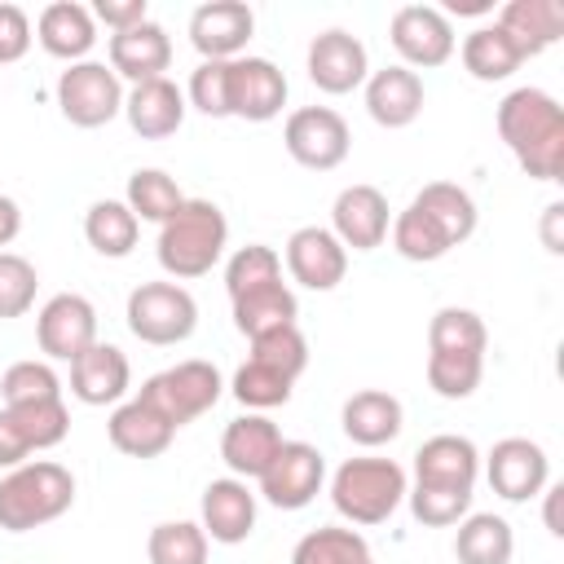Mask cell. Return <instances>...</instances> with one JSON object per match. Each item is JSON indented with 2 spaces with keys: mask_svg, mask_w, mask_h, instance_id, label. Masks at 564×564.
Here are the masks:
<instances>
[{
  "mask_svg": "<svg viewBox=\"0 0 564 564\" xmlns=\"http://www.w3.org/2000/svg\"><path fill=\"white\" fill-rule=\"evenodd\" d=\"M185 106H194L207 119H229V62H198L189 70Z\"/></svg>",
  "mask_w": 564,
  "mask_h": 564,
  "instance_id": "obj_46",
  "label": "cell"
},
{
  "mask_svg": "<svg viewBox=\"0 0 564 564\" xmlns=\"http://www.w3.org/2000/svg\"><path fill=\"white\" fill-rule=\"evenodd\" d=\"M123 203H128V212H132L137 220L163 225V220L185 203V194H181V185H176L163 167H137V172L128 176Z\"/></svg>",
  "mask_w": 564,
  "mask_h": 564,
  "instance_id": "obj_36",
  "label": "cell"
},
{
  "mask_svg": "<svg viewBox=\"0 0 564 564\" xmlns=\"http://www.w3.org/2000/svg\"><path fill=\"white\" fill-rule=\"evenodd\" d=\"M185 93L163 75V79H145V84H132V93H123V115H128V128L141 137V141H163L172 137L181 123H185Z\"/></svg>",
  "mask_w": 564,
  "mask_h": 564,
  "instance_id": "obj_23",
  "label": "cell"
},
{
  "mask_svg": "<svg viewBox=\"0 0 564 564\" xmlns=\"http://www.w3.org/2000/svg\"><path fill=\"white\" fill-rule=\"evenodd\" d=\"M458 53H463L467 75L480 79V84H502V79H511L524 66L520 48L511 44V35L498 22L494 26H476L471 35H463V48Z\"/></svg>",
  "mask_w": 564,
  "mask_h": 564,
  "instance_id": "obj_30",
  "label": "cell"
},
{
  "mask_svg": "<svg viewBox=\"0 0 564 564\" xmlns=\"http://www.w3.org/2000/svg\"><path fill=\"white\" fill-rule=\"evenodd\" d=\"M410 203L423 207V212L445 229V238H449L454 247L467 242V238L476 234V220H480L476 198H471L463 185H454V181H427Z\"/></svg>",
  "mask_w": 564,
  "mask_h": 564,
  "instance_id": "obj_31",
  "label": "cell"
},
{
  "mask_svg": "<svg viewBox=\"0 0 564 564\" xmlns=\"http://www.w3.org/2000/svg\"><path fill=\"white\" fill-rule=\"evenodd\" d=\"M449 247H454V242L445 238V229H441L423 207L410 203L405 212L392 216V251H397L401 260H410V264H432V260H441Z\"/></svg>",
  "mask_w": 564,
  "mask_h": 564,
  "instance_id": "obj_35",
  "label": "cell"
},
{
  "mask_svg": "<svg viewBox=\"0 0 564 564\" xmlns=\"http://www.w3.org/2000/svg\"><path fill=\"white\" fill-rule=\"evenodd\" d=\"M278 449H282V432L264 414H238L220 432V458L238 480H260V471L273 463Z\"/></svg>",
  "mask_w": 564,
  "mask_h": 564,
  "instance_id": "obj_24",
  "label": "cell"
},
{
  "mask_svg": "<svg viewBox=\"0 0 564 564\" xmlns=\"http://www.w3.org/2000/svg\"><path fill=\"white\" fill-rule=\"evenodd\" d=\"M286 106V75L269 57H234L229 62V115L247 123H269Z\"/></svg>",
  "mask_w": 564,
  "mask_h": 564,
  "instance_id": "obj_16",
  "label": "cell"
},
{
  "mask_svg": "<svg viewBox=\"0 0 564 564\" xmlns=\"http://www.w3.org/2000/svg\"><path fill=\"white\" fill-rule=\"evenodd\" d=\"M485 476L498 498L507 502H529L551 485V458L538 441L529 436H502L485 454Z\"/></svg>",
  "mask_w": 564,
  "mask_h": 564,
  "instance_id": "obj_12",
  "label": "cell"
},
{
  "mask_svg": "<svg viewBox=\"0 0 564 564\" xmlns=\"http://www.w3.org/2000/svg\"><path fill=\"white\" fill-rule=\"evenodd\" d=\"M282 145H286V154L300 167L330 172V167H339L348 159L352 132H348L339 110H330V106H300L282 123Z\"/></svg>",
  "mask_w": 564,
  "mask_h": 564,
  "instance_id": "obj_8",
  "label": "cell"
},
{
  "mask_svg": "<svg viewBox=\"0 0 564 564\" xmlns=\"http://www.w3.org/2000/svg\"><path fill=\"white\" fill-rule=\"evenodd\" d=\"M454 555H458V564H511L516 533L494 511H467L454 533Z\"/></svg>",
  "mask_w": 564,
  "mask_h": 564,
  "instance_id": "obj_29",
  "label": "cell"
},
{
  "mask_svg": "<svg viewBox=\"0 0 564 564\" xmlns=\"http://www.w3.org/2000/svg\"><path fill=\"white\" fill-rule=\"evenodd\" d=\"M441 13H445V18H449V13H458V18H480V13H494V0H445Z\"/></svg>",
  "mask_w": 564,
  "mask_h": 564,
  "instance_id": "obj_53",
  "label": "cell"
},
{
  "mask_svg": "<svg viewBox=\"0 0 564 564\" xmlns=\"http://www.w3.org/2000/svg\"><path fill=\"white\" fill-rule=\"evenodd\" d=\"M485 379V352H427V388L445 401H463Z\"/></svg>",
  "mask_w": 564,
  "mask_h": 564,
  "instance_id": "obj_39",
  "label": "cell"
},
{
  "mask_svg": "<svg viewBox=\"0 0 564 564\" xmlns=\"http://www.w3.org/2000/svg\"><path fill=\"white\" fill-rule=\"evenodd\" d=\"M511 44L520 48V57H538L542 48H551L564 35V4L560 0H507L494 18Z\"/></svg>",
  "mask_w": 564,
  "mask_h": 564,
  "instance_id": "obj_28",
  "label": "cell"
},
{
  "mask_svg": "<svg viewBox=\"0 0 564 564\" xmlns=\"http://www.w3.org/2000/svg\"><path fill=\"white\" fill-rule=\"evenodd\" d=\"M542 494H546V529L560 538V533H564V524H560V511H555V507H560V494H564V485H546Z\"/></svg>",
  "mask_w": 564,
  "mask_h": 564,
  "instance_id": "obj_54",
  "label": "cell"
},
{
  "mask_svg": "<svg viewBox=\"0 0 564 564\" xmlns=\"http://www.w3.org/2000/svg\"><path fill=\"white\" fill-rule=\"evenodd\" d=\"M31 48V18L18 4H0V66L18 62Z\"/></svg>",
  "mask_w": 564,
  "mask_h": 564,
  "instance_id": "obj_48",
  "label": "cell"
},
{
  "mask_svg": "<svg viewBox=\"0 0 564 564\" xmlns=\"http://www.w3.org/2000/svg\"><path fill=\"white\" fill-rule=\"evenodd\" d=\"M225 247H229V220H225V212L212 198H185L159 225L154 256H159V269L172 282H189V278L212 273L220 264Z\"/></svg>",
  "mask_w": 564,
  "mask_h": 564,
  "instance_id": "obj_2",
  "label": "cell"
},
{
  "mask_svg": "<svg viewBox=\"0 0 564 564\" xmlns=\"http://www.w3.org/2000/svg\"><path fill=\"white\" fill-rule=\"evenodd\" d=\"M392 229V212H388V198L383 189L375 185H344L330 203V234L339 238V247L348 251H375L383 247Z\"/></svg>",
  "mask_w": 564,
  "mask_h": 564,
  "instance_id": "obj_14",
  "label": "cell"
},
{
  "mask_svg": "<svg viewBox=\"0 0 564 564\" xmlns=\"http://www.w3.org/2000/svg\"><path fill=\"white\" fill-rule=\"evenodd\" d=\"M4 410H9V419L18 423L22 441L31 445V454L62 445L66 432H70V410H66L62 397H57V401H31V405H4Z\"/></svg>",
  "mask_w": 564,
  "mask_h": 564,
  "instance_id": "obj_40",
  "label": "cell"
},
{
  "mask_svg": "<svg viewBox=\"0 0 564 564\" xmlns=\"http://www.w3.org/2000/svg\"><path fill=\"white\" fill-rule=\"evenodd\" d=\"M35 344L53 361H75L79 352H88L97 344L93 300L79 291H62V295L44 300V308L35 313Z\"/></svg>",
  "mask_w": 564,
  "mask_h": 564,
  "instance_id": "obj_11",
  "label": "cell"
},
{
  "mask_svg": "<svg viewBox=\"0 0 564 564\" xmlns=\"http://www.w3.org/2000/svg\"><path fill=\"white\" fill-rule=\"evenodd\" d=\"M326 485V458L308 441H282L273 463L260 471V498L278 511H300L308 507Z\"/></svg>",
  "mask_w": 564,
  "mask_h": 564,
  "instance_id": "obj_9",
  "label": "cell"
},
{
  "mask_svg": "<svg viewBox=\"0 0 564 564\" xmlns=\"http://www.w3.org/2000/svg\"><path fill=\"white\" fill-rule=\"evenodd\" d=\"M251 35H256V13L242 0H207L189 13V44L203 53V62L242 57Z\"/></svg>",
  "mask_w": 564,
  "mask_h": 564,
  "instance_id": "obj_13",
  "label": "cell"
},
{
  "mask_svg": "<svg viewBox=\"0 0 564 564\" xmlns=\"http://www.w3.org/2000/svg\"><path fill=\"white\" fill-rule=\"evenodd\" d=\"M291 379L286 375H278V370H269V366H260V361H242L238 370H234V383H229V392L247 405V410H273V405H286L291 401Z\"/></svg>",
  "mask_w": 564,
  "mask_h": 564,
  "instance_id": "obj_44",
  "label": "cell"
},
{
  "mask_svg": "<svg viewBox=\"0 0 564 564\" xmlns=\"http://www.w3.org/2000/svg\"><path fill=\"white\" fill-rule=\"evenodd\" d=\"M132 388V366L123 357V348L115 344H93L88 352H79L70 361V397L84 405H115L123 401V392Z\"/></svg>",
  "mask_w": 564,
  "mask_h": 564,
  "instance_id": "obj_19",
  "label": "cell"
},
{
  "mask_svg": "<svg viewBox=\"0 0 564 564\" xmlns=\"http://www.w3.org/2000/svg\"><path fill=\"white\" fill-rule=\"evenodd\" d=\"M26 454H31V445L22 441L18 423H13V419H9V410L0 405V467H4V471H13V467H22V463H26Z\"/></svg>",
  "mask_w": 564,
  "mask_h": 564,
  "instance_id": "obj_50",
  "label": "cell"
},
{
  "mask_svg": "<svg viewBox=\"0 0 564 564\" xmlns=\"http://www.w3.org/2000/svg\"><path fill=\"white\" fill-rule=\"evenodd\" d=\"M70 502H75V476L70 467L53 458H35L0 476V529L4 533H31L66 516Z\"/></svg>",
  "mask_w": 564,
  "mask_h": 564,
  "instance_id": "obj_3",
  "label": "cell"
},
{
  "mask_svg": "<svg viewBox=\"0 0 564 564\" xmlns=\"http://www.w3.org/2000/svg\"><path fill=\"white\" fill-rule=\"evenodd\" d=\"M106 436L128 458H159L172 445L176 427L163 414H154L141 397H132V401H119L115 405V414L106 419Z\"/></svg>",
  "mask_w": 564,
  "mask_h": 564,
  "instance_id": "obj_27",
  "label": "cell"
},
{
  "mask_svg": "<svg viewBox=\"0 0 564 564\" xmlns=\"http://www.w3.org/2000/svg\"><path fill=\"white\" fill-rule=\"evenodd\" d=\"M167 66H172V40L159 22L145 18V22L110 35V70L119 79H132V84L163 79Z\"/></svg>",
  "mask_w": 564,
  "mask_h": 564,
  "instance_id": "obj_21",
  "label": "cell"
},
{
  "mask_svg": "<svg viewBox=\"0 0 564 564\" xmlns=\"http://www.w3.org/2000/svg\"><path fill=\"white\" fill-rule=\"evenodd\" d=\"M286 269L308 291H335L348 273V251L326 225H300L286 238Z\"/></svg>",
  "mask_w": 564,
  "mask_h": 564,
  "instance_id": "obj_17",
  "label": "cell"
},
{
  "mask_svg": "<svg viewBox=\"0 0 564 564\" xmlns=\"http://www.w3.org/2000/svg\"><path fill=\"white\" fill-rule=\"evenodd\" d=\"M57 110L75 128H106L123 115V84L106 62H70L57 75Z\"/></svg>",
  "mask_w": 564,
  "mask_h": 564,
  "instance_id": "obj_7",
  "label": "cell"
},
{
  "mask_svg": "<svg viewBox=\"0 0 564 564\" xmlns=\"http://www.w3.org/2000/svg\"><path fill=\"white\" fill-rule=\"evenodd\" d=\"M388 40L401 66H410L414 75L445 66L454 57V26L436 4H401L388 22Z\"/></svg>",
  "mask_w": 564,
  "mask_h": 564,
  "instance_id": "obj_10",
  "label": "cell"
},
{
  "mask_svg": "<svg viewBox=\"0 0 564 564\" xmlns=\"http://www.w3.org/2000/svg\"><path fill=\"white\" fill-rule=\"evenodd\" d=\"M304 66H308V79H313L322 93H330V97H344V93L361 88L366 75H370L366 44H361L352 31H339V26L313 35Z\"/></svg>",
  "mask_w": 564,
  "mask_h": 564,
  "instance_id": "obj_15",
  "label": "cell"
},
{
  "mask_svg": "<svg viewBox=\"0 0 564 564\" xmlns=\"http://www.w3.org/2000/svg\"><path fill=\"white\" fill-rule=\"evenodd\" d=\"M18 229H22V207L9 194H0V251L18 238Z\"/></svg>",
  "mask_w": 564,
  "mask_h": 564,
  "instance_id": "obj_51",
  "label": "cell"
},
{
  "mask_svg": "<svg viewBox=\"0 0 564 564\" xmlns=\"http://www.w3.org/2000/svg\"><path fill=\"white\" fill-rule=\"evenodd\" d=\"M35 286H40V273L26 256L18 251H0V317H22L31 304H35Z\"/></svg>",
  "mask_w": 564,
  "mask_h": 564,
  "instance_id": "obj_47",
  "label": "cell"
},
{
  "mask_svg": "<svg viewBox=\"0 0 564 564\" xmlns=\"http://www.w3.org/2000/svg\"><path fill=\"white\" fill-rule=\"evenodd\" d=\"M220 392H225L220 370H216L212 361L189 357V361H176V366L150 375L137 397H141L154 414H163L172 427H185V423H194L198 414H207V410L220 401Z\"/></svg>",
  "mask_w": 564,
  "mask_h": 564,
  "instance_id": "obj_5",
  "label": "cell"
},
{
  "mask_svg": "<svg viewBox=\"0 0 564 564\" xmlns=\"http://www.w3.org/2000/svg\"><path fill=\"white\" fill-rule=\"evenodd\" d=\"M137 234H141V220L128 212L123 198H97L84 216V238L97 256H110V260H123L132 247H137Z\"/></svg>",
  "mask_w": 564,
  "mask_h": 564,
  "instance_id": "obj_33",
  "label": "cell"
},
{
  "mask_svg": "<svg viewBox=\"0 0 564 564\" xmlns=\"http://www.w3.org/2000/svg\"><path fill=\"white\" fill-rule=\"evenodd\" d=\"M560 216H564V203H551L546 207V216H542V242H546V251H564V238H560Z\"/></svg>",
  "mask_w": 564,
  "mask_h": 564,
  "instance_id": "obj_52",
  "label": "cell"
},
{
  "mask_svg": "<svg viewBox=\"0 0 564 564\" xmlns=\"http://www.w3.org/2000/svg\"><path fill=\"white\" fill-rule=\"evenodd\" d=\"M291 564H375V551L357 529L317 524L295 542Z\"/></svg>",
  "mask_w": 564,
  "mask_h": 564,
  "instance_id": "obj_34",
  "label": "cell"
},
{
  "mask_svg": "<svg viewBox=\"0 0 564 564\" xmlns=\"http://www.w3.org/2000/svg\"><path fill=\"white\" fill-rule=\"evenodd\" d=\"M423 79L410 66H383L366 75V110L379 128H410L423 115Z\"/></svg>",
  "mask_w": 564,
  "mask_h": 564,
  "instance_id": "obj_22",
  "label": "cell"
},
{
  "mask_svg": "<svg viewBox=\"0 0 564 564\" xmlns=\"http://www.w3.org/2000/svg\"><path fill=\"white\" fill-rule=\"evenodd\" d=\"M339 423H344V436H348L352 445L379 449V445H388V441L401 436L405 410H401V401H397L392 392H383V388H361V392H352V397L344 401Z\"/></svg>",
  "mask_w": 564,
  "mask_h": 564,
  "instance_id": "obj_26",
  "label": "cell"
},
{
  "mask_svg": "<svg viewBox=\"0 0 564 564\" xmlns=\"http://www.w3.org/2000/svg\"><path fill=\"white\" fill-rule=\"evenodd\" d=\"M295 317H300V304H295V291L286 282H269V286H256V291L234 300V326L247 339H256L273 326H295Z\"/></svg>",
  "mask_w": 564,
  "mask_h": 564,
  "instance_id": "obj_32",
  "label": "cell"
},
{
  "mask_svg": "<svg viewBox=\"0 0 564 564\" xmlns=\"http://www.w3.org/2000/svg\"><path fill=\"white\" fill-rule=\"evenodd\" d=\"M405 498H410L414 520L427 529H449L471 511V489H445V485H419L414 480V489H405Z\"/></svg>",
  "mask_w": 564,
  "mask_h": 564,
  "instance_id": "obj_45",
  "label": "cell"
},
{
  "mask_svg": "<svg viewBox=\"0 0 564 564\" xmlns=\"http://www.w3.org/2000/svg\"><path fill=\"white\" fill-rule=\"evenodd\" d=\"M489 330L480 322V313L471 308H436L427 322V352H485Z\"/></svg>",
  "mask_w": 564,
  "mask_h": 564,
  "instance_id": "obj_37",
  "label": "cell"
},
{
  "mask_svg": "<svg viewBox=\"0 0 564 564\" xmlns=\"http://www.w3.org/2000/svg\"><path fill=\"white\" fill-rule=\"evenodd\" d=\"M269 282H282V256L273 247L247 242V247H238L229 256V264H225V291H229V300H238V295H247L256 286H269Z\"/></svg>",
  "mask_w": 564,
  "mask_h": 564,
  "instance_id": "obj_41",
  "label": "cell"
},
{
  "mask_svg": "<svg viewBox=\"0 0 564 564\" xmlns=\"http://www.w3.org/2000/svg\"><path fill=\"white\" fill-rule=\"evenodd\" d=\"M128 330L141 344L167 348V344H185L198 326V304L181 282H141L128 295Z\"/></svg>",
  "mask_w": 564,
  "mask_h": 564,
  "instance_id": "obj_6",
  "label": "cell"
},
{
  "mask_svg": "<svg viewBox=\"0 0 564 564\" xmlns=\"http://www.w3.org/2000/svg\"><path fill=\"white\" fill-rule=\"evenodd\" d=\"M251 361L286 375L295 383L304 375V366H308V339H304L300 326H273V330H264V335L251 339Z\"/></svg>",
  "mask_w": 564,
  "mask_h": 564,
  "instance_id": "obj_43",
  "label": "cell"
},
{
  "mask_svg": "<svg viewBox=\"0 0 564 564\" xmlns=\"http://www.w3.org/2000/svg\"><path fill=\"white\" fill-rule=\"evenodd\" d=\"M145 18H150L145 0H97L93 4V22H106L110 31H128V26H137Z\"/></svg>",
  "mask_w": 564,
  "mask_h": 564,
  "instance_id": "obj_49",
  "label": "cell"
},
{
  "mask_svg": "<svg viewBox=\"0 0 564 564\" xmlns=\"http://www.w3.org/2000/svg\"><path fill=\"white\" fill-rule=\"evenodd\" d=\"M405 467L397 458H344L330 476V502L348 524H383L405 502Z\"/></svg>",
  "mask_w": 564,
  "mask_h": 564,
  "instance_id": "obj_4",
  "label": "cell"
},
{
  "mask_svg": "<svg viewBox=\"0 0 564 564\" xmlns=\"http://www.w3.org/2000/svg\"><path fill=\"white\" fill-rule=\"evenodd\" d=\"M35 40L48 57H62L66 66L70 62H88L93 44H97V22H93V9L79 4V0H53L44 4L40 22H35Z\"/></svg>",
  "mask_w": 564,
  "mask_h": 564,
  "instance_id": "obj_25",
  "label": "cell"
},
{
  "mask_svg": "<svg viewBox=\"0 0 564 564\" xmlns=\"http://www.w3.org/2000/svg\"><path fill=\"white\" fill-rule=\"evenodd\" d=\"M62 397V379L48 361H13L0 375V405H31V401H57Z\"/></svg>",
  "mask_w": 564,
  "mask_h": 564,
  "instance_id": "obj_42",
  "label": "cell"
},
{
  "mask_svg": "<svg viewBox=\"0 0 564 564\" xmlns=\"http://www.w3.org/2000/svg\"><path fill=\"white\" fill-rule=\"evenodd\" d=\"M198 524L207 533V542H220V546H238L251 538L256 529V494L247 489V480L238 476H220L203 489V502H198Z\"/></svg>",
  "mask_w": 564,
  "mask_h": 564,
  "instance_id": "obj_18",
  "label": "cell"
},
{
  "mask_svg": "<svg viewBox=\"0 0 564 564\" xmlns=\"http://www.w3.org/2000/svg\"><path fill=\"white\" fill-rule=\"evenodd\" d=\"M480 476V449L458 436V432H441L427 436L414 449V480L419 485H445V489H476Z\"/></svg>",
  "mask_w": 564,
  "mask_h": 564,
  "instance_id": "obj_20",
  "label": "cell"
},
{
  "mask_svg": "<svg viewBox=\"0 0 564 564\" xmlns=\"http://www.w3.org/2000/svg\"><path fill=\"white\" fill-rule=\"evenodd\" d=\"M150 564H207V533L194 520H163L145 538Z\"/></svg>",
  "mask_w": 564,
  "mask_h": 564,
  "instance_id": "obj_38",
  "label": "cell"
},
{
  "mask_svg": "<svg viewBox=\"0 0 564 564\" xmlns=\"http://www.w3.org/2000/svg\"><path fill=\"white\" fill-rule=\"evenodd\" d=\"M498 137L533 181L564 176V110L546 88H511L498 101Z\"/></svg>",
  "mask_w": 564,
  "mask_h": 564,
  "instance_id": "obj_1",
  "label": "cell"
}]
</instances>
